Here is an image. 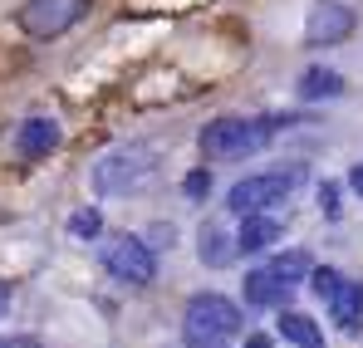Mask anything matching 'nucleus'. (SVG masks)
<instances>
[{"mask_svg":"<svg viewBox=\"0 0 363 348\" xmlns=\"http://www.w3.org/2000/svg\"><path fill=\"white\" fill-rule=\"evenodd\" d=\"M182 334L191 348H231L241 334V309L226 294H191L182 314Z\"/></svg>","mask_w":363,"mask_h":348,"instance_id":"obj_1","label":"nucleus"},{"mask_svg":"<svg viewBox=\"0 0 363 348\" xmlns=\"http://www.w3.org/2000/svg\"><path fill=\"white\" fill-rule=\"evenodd\" d=\"M157 162H152V147L143 142H128V147H113L94 162V191L99 196H128L138 191L143 181H152Z\"/></svg>","mask_w":363,"mask_h":348,"instance_id":"obj_2","label":"nucleus"},{"mask_svg":"<svg viewBox=\"0 0 363 348\" xmlns=\"http://www.w3.org/2000/svg\"><path fill=\"white\" fill-rule=\"evenodd\" d=\"M270 123H255V118H216L201 128V152L211 162H236V157H250L270 142Z\"/></svg>","mask_w":363,"mask_h":348,"instance_id":"obj_3","label":"nucleus"},{"mask_svg":"<svg viewBox=\"0 0 363 348\" xmlns=\"http://www.w3.org/2000/svg\"><path fill=\"white\" fill-rule=\"evenodd\" d=\"M304 181V167H285V172H265V176H245L226 191V206L236 216H250V211H265L270 201H285L295 186Z\"/></svg>","mask_w":363,"mask_h":348,"instance_id":"obj_4","label":"nucleus"},{"mask_svg":"<svg viewBox=\"0 0 363 348\" xmlns=\"http://www.w3.org/2000/svg\"><path fill=\"white\" fill-rule=\"evenodd\" d=\"M84 10H89V0H30V5L20 10V30H25L30 40H55L69 25L84 20Z\"/></svg>","mask_w":363,"mask_h":348,"instance_id":"obj_5","label":"nucleus"},{"mask_svg":"<svg viewBox=\"0 0 363 348\" xmlns=\"http://www.w3.org/2000/svg\"><path fill=\"white\" fill-rule=\"evenodd\" d=\"M104 265L123 285H152V275H157V260H152V250L138 235H113L104 245Z\"/></svg>","mask_w":363,"mask_h":348,"instance_id":"obj_6","label":"nucleus"},{"mask_svg":"<svg viewBox=\"0 0 363 348\" xmlns=\"http://www.w3.org/2000/svg\"><path fill=\"white\" fill-rule=\"evenodd\" d=\"M349 30H354V10L339 0H319L304 20V45H339L349 40Z\"/></svg>","mask_w":363,"mask_h":348,"instance_id":"obj_7","label":"nucleus"},{"mask_svg":"<svg viewBox=\"0 0 363 348\" xmlns=\"http://www.w3.org/2000/svg\"><path fill=\"white\" fill-rule=\"evenodd\" d=\"M15 147H20V157H50L55 147H60V123H50V118H30V123H20V133H15Z\"/></svg>","mask_w":363,"mask_h":348,"instance_id":"obj_8","label":"nucleus"},{"mask_svg":"<svg viewBox=\"0 0 363 348\" xmlns=\"http://www.w3.org/2000/svg\"><path fill=\"white\" fill-rule=\"evenodd\" d=\"M275 329H280V339H290L295 348H324V334H319V324H314L309 314H300V309H280Z\"/></svg>","mask_w":363,"mask_h":348,"instance_id":"obj_9","label":"nucleus"},{"mask_svg":"<svg viewBox=\"0 0 363 348\" xmlns=\"http://www.w3.org/2000/svg\"><path fill=\"white\" fill-rule=\"evenodd\" d=\"M275 240H280V221H275V216H260V211H250V216L241 221L236 250H250V255H255V250H270Z\"/></svg>","mask_w":363,"mask_h":348,"instance_id":"obj_10","label":"nucleus"},{"mask_svg":"<svg viewBox=\"0 0 363 348\" xmlns=\"http://www.w3.org/2000/svg\"><path fill=\"white\" fill-rule=\"evenodd\" d=\"M285 285L270 275V270H250L245 275V304H260V309H285Z\"/></svg>","mask_w":363,"mask_h":348,"instance_id":"obj_11","label":"nucleus"},{"mask_svg":"<svg viewBox=\"0 0 363 348\" xmlns=\"http://www.w3.org/2000/svg\"><path fill=\"white\" fill-rule=\"evenodd\" d=\"M196 250H201L206 265H231V260H236V235H226L216 221H206L201 235H196Z\"/></svg>","mask_w":363,"mask_h":348,"instance_id":"obj_12","label":"nucleus"},{"mask_svg":"<svg viewBox=\"0 0 363 348\" xmlns=\"http://www.w3.org/2000/svg\"><path fill=\"white\" fill-rule=\"evenodd\" d=\"M329 309L344 329H359V314H363V285L359 280H339V290L329 294Z\"/></svg>","mask_w":363,"mask_h":348,"instance_id":"obj_13","label":"nucleus"},{"mask_svg":"<svg viewBox=\"0 0 363 348\" xmlns=\"http://www.w3.org/2000/svg\"><path fill=\"white\" fill-rule=\"evenodd\" d=\"M265 270H270L285 290H295L300 280H309V270H314V265H309V255H304V250H285V255H275Z\"/></svg>","mask_w":363,"mask_h":348,"instance_id":"obj_14","label":"nucleus"},{"mask_svg":"<svg viewBox=\"0 0 363 348\" xmlns=\"http://www.w3.org/2000/svg\"><path fill=\"white\" fill-rule=\"evenodd\" d=\"M339 89H344V79H339L334 69H309L300 79V99H309V103H314V99H334Z\"/></svg>","mask_w":363,"mask_h":348,"instance_id":"obj_15","label":"nucleus"},{"mask_svg":"<svg viewBox=\"0 0 363 348\" xmlns=\"http://www.w3.org/2000/svg\"><path fill=\"white\" fill-rule=\"evenodd\" d=\"M99 231H104V216H99L94 206H79V211L69 216V235H74V240H94Z\"/></svg>","mask_w":363,"mask_h":348,"instance_id":"obj_16","label":"nucleus"},{"mask_svg":"<svg viewBox=\"0 0 363 348\" xmlns=\"http://www.w3.org/2000/svg\"><path fill=\"white\" fill-rule=\"evenodd\" d=\"M339 280H344V275H339V270H309V290L319 294V299H324V304H329V294L339 290Z\"/></svg>","mask_w":363,"mask_h":348,"instance_id":"obj_17","label":"nucleus"},{"mask_svg":"<svg viewBox=\"0 0 363 348\" xmlns=\"http://www.w3.org/2000/svg\"><path fill=\"white\" fill-rule=\"evenodd\" d=\"M182 191H186L191 201H201V196L211 191V176H206V172H191V176H186V181H182Z\"/></svg>","mask_w":363,"mask_h":348,"instance_id":"obj_18","label":"nucleus"},{"mask_svg":"<svg viewBox=\"0 0 363 348\" xmlns=\"http://www.w3.org/2000/svg\"><path fill=\"white\" fill-rule=\"evenodd\" d=\"M319 206H324V216H339V186L334 181L319 186Z\"/></svg>","mask_w":363,"mask_h":348,"instance_id":"obj_19","label":"nucleus"},{"mask_svg":"<svg viewBox=\"0 0 363 348\" xmlns=\"http://www.w3.org/2000/svg\"><path fill=\"white\" fill-rule=\"evenodd\" d=\"M0 348H40L35 334H0Z\"/></svg>","mask_w":363,"mask_h":348,"instance_id":"obj_20","label":"nucleus"},{"mask_svg":"<svg viewBox=\"0 0 363 348\" xmlns=\"http://www.w3.org/2000/svg\"><path fill=\"white\" fill-rule=\"evenodd\" d=\"M245 348H270V334H250V339H245Z\"/></svg>","mask_w":363,"mask_h":348,"instance_id":"obj_21","label":"nucleus"},{"mask_svg":"<svg viewBox=\"0 0 363 348\" xmlns=\"http://www.w3.org/2000/svg\"><path fill=\"white\" fill-rule=\"evenodd\" d=\"M349 181H354V191H363V162L354 167V172H349Z\"/></svg>","mask_w":363,"mask_h":348,"instance_id":"obj_22","label":"nucleus"},{"mask_svg":"<svg viewBox=\"0 0 363 348\" xmlns=\"http://www.w3.org/2000/svg\"><path fill=\"white\" fill-rule=\"evenodd\" d=\"M5 304H10V285L0 280V314H5Z\"/></svg>","mask_w":363,"mask_h":348,"instance_id":"obj_23","label":"nucleus"}]
</instances>
